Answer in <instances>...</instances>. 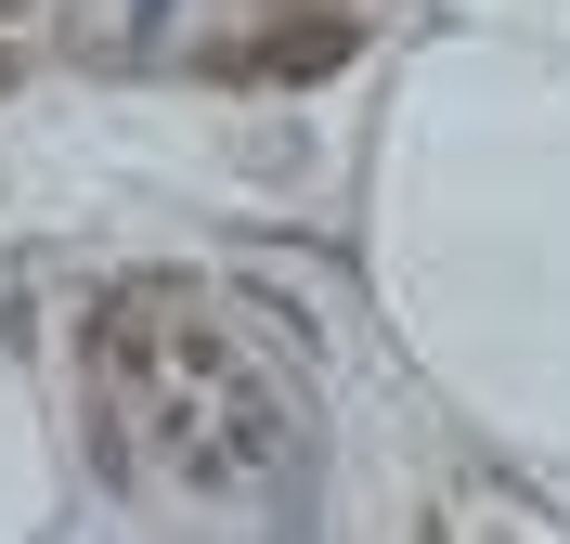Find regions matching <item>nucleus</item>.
I'll return each instance as SVG.
<instances>
[{
  "label": "nucleus",
  "mask_w": 570,
  "mask_h": 544,
  "mask_svg": "<svg viewBox=\"0 0 570 544\" xmlns=\"http://www.w3.org/2000/svg\"><path fill=\"white\" fill-rule=\"evenodd\" d=\"M181 311H195V298L169 286V273H142V286H117L105 311H91V376H105V389H142V376H156V350H169V325Z\"/></svg>",
  "instance_id": "2"
},
{
  "label": "nucleus",
  "mask_w": 570,
  "mask_h": 544,
  "mask_svg": "<svg viewBox=\"0 0 570 544\" xmlns=\"http://www.w3.org/2000/svg\"><path fill=\"white\" fill-rule=\"evenodd\" d=\"M142 415H156V467L195 479V493H247V479H273V454H285L273 376L234 363L195 325H169V350H156V376H142Z\"/></svg>",
  "instance_id": "1"
},
{
  "label": "nucleus",
  "mask_w": 570,
  "mask_h": 544,
  "mask_svg": "<svg viewBox=\"0 0 570 544\" xmlns=\"http://www.w3.org/2000/svg\"><path fill=\"white\" fill-rule=\"evenodd\" d=\"M13 78H27V52H13V39H0V91H13Z\"/></svg>",
  "instance_id": "4"
},
{
  "label": "nucleus",
  "mask_w": 570,
  "mask_h": 544,
  "mask_svg": "<svg viewBox=\"0 0 570 544\" xmlns=\"http://www.w3.org/2000/svg\"><path fill=\"white\" fill-rule=\"evenodd\" d=\"M351 52H363V27H351V13H285V27H259L247 78H285V91H312V78H337Z\"/></svg>",
  "instance_id": "3"
}]
</instances>
